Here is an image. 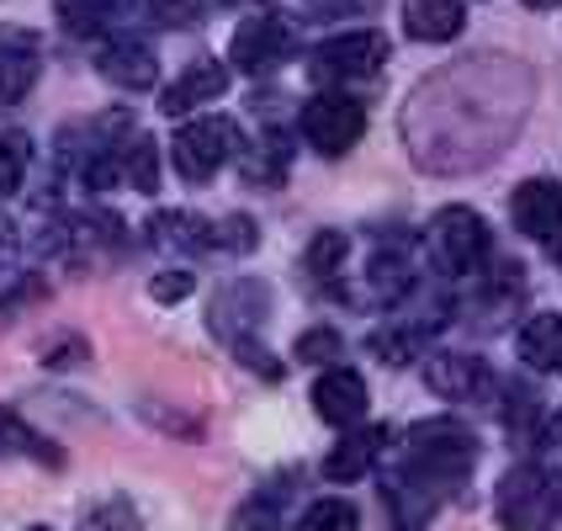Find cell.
Segmentation results:
<instances>
[{"label":"cell","instance_id":"obj_1","mask_svg":"<svg viewBox=\"0 0 562 531\" xmlns=\"http://www.w3.org/2000/svg\"><path fill=\"white\" fill-rule=\"evenodd\" d=\"M515 75H520L515 59H462L451 69L462 96H451V86L440 75L430 86H419L404 118L414 165L419 170H477V165H488L526 112V96L509 101V91H504V80H515Z\"/></svg>","mask_w":562,"mask_h":531},{"label":"cell","instance_id":"obj_2","mask_svg":"<svg viewBox=\"0 0 562 531\" xmlns=\"http://www.w3.org/2000/svg\"><path fill=\"white\" fill-rule=\"evenodd\" d=\"M499 527L504 531H552L562 521V484L547 463H520L499 478Z\"/></svg>","mask_w":562,"mask_h":531},{"label":"cell","instance_id":"obj_3","mask_svg":"<svg viewBox=\"0 0 562 531\" xmlns=\"http://www.w3.org/2000/svg\"><path fill=\"white\" fill-rule=\"evenodd\" d=\"M488 251H494V234H488L483 213H472V208H440L436 219H430V255H436V266L446 277L472 281L483 272Z\"/></svg>","mask_w":562,"mask_h":531},{"label":"cell","instance_id":"obj_4","mask_svg":"<svg viewBox=\"0 0 562 531\" xmlns=\"http://www.w3.org/2000/svg\"><path fill=\"white\" fill-rule=\"evenodd\" d=\"M387 37L372 27L361 32H340V37H329V43H318L308 54V75L318 86H356V80H372L382 75V64H387Z\"/></svg>","mask_w":562,"mask_h":531},{"label":"cell","instance_id":"obj_5","mask_svg":"<svg viewBox=\"0 0 562 531\" xmlns=\"http://www.w3.org/2000/svg\"><path fill=\"white\" fill-rule=\"evenodd\" d=\"M297 128H303L308 150H318L324 159H340L361 144V133H367V107L345 91H324V96H313V101H303Z\"/></svg>","mask_w":562,"mask_h":531},{"label":"cell","instance_id":"obj_6","mask_svg":"<svg viewBox=\"0 0 562 531\" xmlns=\"http://www.w3.org/2000/svg\"><path fill=\"white\" fill-rule=\"evenodd\" d=\"M234 155H239V128L228 118H191L170 139V165L187 181H213Z\"/></svg>","mask_w":562,"mask_h":531},{"label":"cell","instance_id":"obj_7","mask_svg":"<svg viewBox=\"0 0 562 531\" xmlns=\"http://www.w3.org/2000/svg\"><path fill=\"white\" fill-rule=\"evenodd\" d=\"M292 48H297V32L286 16L277 11H255L239 22L234 32V43H228V64L234 69H245V75H277L281 64L292 59Z\"/></svg>","mask_w":562,"mask_h":531},{"label":"cell","instance_id":"obj_8","mask_svg":"<svg viewBox=\"0 0 562 531\" xmlns=\"http://www.w3.org/2000/svg\"><path fill=\"white\" fill-rule=\"evenodd\" d=\"M95 69H101V80L106 86H117V91H149L159 80V59H155V43L149 37H138V32H112L101 48H95Z\"/></svg>","mask_w":562,"mask_h":531},{"label":"cell","instance_id":"obj_9","mask_svg":"<svg viewBox=\"0 0 562 531\" xmlns=\"http://www.w3.org/2000/svg\"><path fill=\"white\" fill-rule=\"evenodd\" d=\"M509 219H515V229H520L526 240L558 251L562 245V187L558 181H541V176L520 181L515 197H509Z\"/></svg>","mask_w":562,"mask_h":531},{"label":"cell","instance_id":"obj_10","mask_svg":"<svg viewBox=\"0 0 562 531\" xmlns=\"http://www.w3.org/2000/svg\"><path fill=\"white\" fill-rule=\"evenodd\" d=\"M228 91V64L223 59H191L159 96V112L165 118H187L191 107H213Z\"/></svg>","mask_w":562,"mask_h":531},{"label":"cell","instance_id":"obj_11","mask_svg":"<svg viewBox=\"0 0 562 531\" xmlns=\"http://www.w3.org/2000/svg\"><path fill=\"white\" fill-rule=\"evenodd\" d=\"M425 383H430V394L440 399H451V405H468L477 394H488V362H477L468 351H436V356H425Z\"/></svg>","mask_w":562,"mask_h":531},{"label":"cell","instance_id":"obj_12","mask_svg":"<svg viewBox=\"0 0 562 531\" xmlns=\"http://www.w3.org/2000/svg\"><path fill=\"white\" fill-rule=\"evenodd\" d=\"M43 69V37L32 27H0V101H22Z\"/></svg>","mask_w":562,"mask_h":531},{"label":"cell","instance_id":"obj_13","mask_svg":"<svg viewBox=\"0 0 562 531\" xmlns=\"http://www.w3.org/2000/svg\"><path fill=\"white\" fill-rule=\"evenodd\" d=\"M313 409H318L324 425H356L367 414V383H361V373L329 367V373L313 383Z\"/></svg>","mask_w":562,"mask_h":531},{"label":"cell","instance_id":"obj_14","mask_svg":"<svg viewBox=\"0 0 562 531\" xmlns=\"http://www.w3.org/2000/svg\"><path fill=\"white\" fill-rule=\"evenodd\" d=\"M149 245L155 251H181V255H207L218 251V223L196 219V213H181V208H170V213H149Z\"/></svg>","mask_w":562,"mask_h":531},{"label":"cell","instance_id":"obj_15","mask_svg":"<svg viewBox=\"0 0 562 531\" xmlns=\"http://www.w3.org/2000/svg\"><path fill=\"white\" fill-rule=\"evenodd\" d=\"M382 446H387V431H382V425L350 431V436L324 457V478H329V484H356V478H367V473L376 468V457H382Z\"/></svg>","mask_w":562,"mask_h":531},{"label":"cell","instance_id":"obj_16","mask_svg":"<svg viewBox=\"0 0 562 531\" xmlns=\"http://www.w3.org/2000/svg\"><path fill=\"white\" fill-rule=\"evenodd\" d=\"M468 22L462 0H404V32L414 43H451Z\"/></svg>","mask_w":562,"mask_h":531},{"label":"cell","instance_id":"obj_17","mask_svg":"<svg viewBox=\"0 0 562 531\" xmlns=\"http://www.w3.org/2000/svg\"><path fill=\"white\" fill-rule=\"evenodd\" d=\"M54 11L75 37H106V32H127L123 22L133 0H54Z\"/></svg>","mask_w":562,"mask_h":531},{"label":"cell","instance_id":"obj_18","mask_svg":"<svg viewBox=\"0 0 562 531\" xmlns=\"http://www.w3.org/2000/svg\"><path fill=\"white\" fill-rule=\"evenodd\" d=\"M0 457H27V463H43V468H64L59 446L43 431H32L11 405H0Z\"/></svg>","mask_w":562,"mask_h":531},{"label":"cell","instance_id":"obj_19","mask_svg":"<svg viewBox=\"0 0 562 531\" xmlns=\"http://www.w3.org/2000/svg\"><path fill=\"white\" fill-rule=\"evenodd\" d=\"M520 362H531L536 373L562 377V313H536L520 330Z\"/></svg>","mask_w":562,"mask_h":531},{"label":"cell","instance_id":"obj_20","mask_svg":"<svg viewBox=\"0 0 562 531\" xmlns=\"http://www.w3.org/2000/svg\"><path fill=\"white\" fill-rule=\"evenodd\" d=\"M266 303H271V298H266V287H255V281H234V287H223V298L213 303L207 319L218 324L228 341H234V324H260V319H266Z\"/></svg>","mask_w":562,"mask_h":531},{"label":"cell","instance_id":"obj_21","mask_svg":"<svg viewBox=\"0 0 562 531\" xmlns=\"http://www.w3.org/2000/svg\"><path fill=\"white\" fill-rule=\"evenodd\" d=\"M117 159H123V181L133 191H144V197L159 191V144L149 139V133L133 128V133L123 139V150H117Z\"/></svg>","mask_w":562,"mask_h":531},{"label":"cell","instance_id":"obj_22","mask_svg":"<svg viewBox=\"0 0 562 531\" xmlns=\"http://www.w3.org/2000/svg\"><path fill=\"white\" fill-rule=\"evenodd\" d=\"M345 251H350V240L335 234V229H324V234L308 245V277L318 281L324 292H335V277H340V266H345Z\"/></svg>","mask_w":562,"mask_h":531},{"label":"cell","instance_id":"obj_23","mask_svg":"<svg viewBox=\"0 0 562 531\" xmlns=\"http://www.w3.org/2000/svg\"><path fill=\"white\" fill-rule=\"evenodd\" d=\"M27 165H32V139L22 128H0V197L27 181Z\"/></svg>","mask_w":562,"mask_h":531},{"label":"cell","instance_id":"obj_24","mask_svg":"<svg viewBox=\"0 0 562 531\" xmlns=\"http://www.w3.org/2000/svg\"><path fill=\"white\" fill-rule=\"evenodd\" d=\"M361 527V516H356V505L350 500H313L308 510H303V521H297V531H356Z\"/></svg>","mask_w":562,"mask_h":531},{"label":"cell","instance_id":"obj_25","mask_svg":"<svg viewBox=\"0 0 562 531\" xmlns=\"http://www.w3.org/2000/svg\"><path fill=\"white\" fill-rule=\"evenodd\" d=\"M228 531H281V516H277V495H255L234 510Z\"/></svg>","mask_w":562,"mask_h":531},{"label":"cell","instance_id":"obj_26","mask_svg":"<svg viewBox=\"0 0 562 531\" xmlns=\"http://www.w3.org/2000/svg\"><path fill=\"white\" fill-rule=\"evenodd\" d=\"M382 356V362H393V367H404V362H414V351H419V335L414 330H372V341H367Z\"/></svg>","mask_w":562,"mask_h":531},{"label":"cell","instance_id":"obj_27","mask_svg":"<svg viewBox=\"0 0 562 531\" xmlns=\"http://www.w3.org/2000/svg\"><path fill=\"white\" fill-rule=\"evenodd\" d=\"M144 5L155 11L165 27H196L213 11V0H144Z\"/></svg>","mask_w":562,"mask_h":531},{"label":"cell","instance_id":"obj_28","mask_svg":"<svg viewBox=\"0 0 562 531\" xmlns=\"http://www.w3.org/2000/svg\"><path fill=\"white\" fill-rule=\"evenodd\" d=\"M86 531H144V521H138V510H133L127 500H101L91 510Z\"/></svg>","mask_w":562,"mask_h":531},{"label":"cell","instance_id":"obj_29","mask_svg":"<svg viewBox=\"0 0 562 531\" xmlns=\"http://www.w3.org/2000/svg\"><path fill=\"white\" fill-rule=\"evenodd\" d=\"M340 330H329V324H318L308 335H297V362H340Z\"/></svg>","mask_w":562,"mask_h":531},{"label":"cell","instance_id":"obj_30","mask_svg":"<svg viewBox=\"0 0 562 531\" xmlns=\"http://www.w3.org/2000/svg\"><path fill=\"white\" fill-rule=\"evenodd\" d=\"M260 245V229H255L245 213H234V219H223L218 223V251H234V255H245Z\"/></svg>","mask_w":562,"mask_h":531},{"label":"cell","instance_id":"obj_31","mask_svg":"<svg viewBox=\"0 0 562 531\" xmlns=\"http://www.w3.org/2000/svg\"><path fill=\"white\" fill-rule=\"evenodd\" d=\"M191 272H159L155 281H149V292H155V303H181V298H191Z\"/></svg>","mask_w":562,"mask_h":531},{"label":"cell","instance_id":"obj_32","mask_svg":"<svg viewBox=\"0 0 562 531\" xmlns=\"http://www.w3.org/2000/svg\"><path fill=\"white\" fill-rule=\"evenodd\" d=\"M91 356V345L80 341V335H69V341H54L43 351V367H75V362H86Z\"/></svg>","mask_w":562,"mask_h":531},{"label":"cell","instance_id":"obj_33","mask_svg":"<svg viewBox=\"0 0 562 531\" xmlns=\"http://www.w3.org/2000/svg\"><path fill=\"white\" fill-rule=\"evenodd\" d=\"M531 11H552V5H562V0H526Z\"/></svg>","mask_w":562,"mask_h":531},{"label":"cell","instance_id":"obj_34","mask_svg":"<svg viewBox=\"0 0 562 531\" xmlns=\"http://www.w3.org/2000/svg\"><path fill=\"white\" fill-rule=\"evenodd\" d=\"M552 436H562V414H558V420H552Z\"/></svg>","mask_w":562,"mask_h":531},{"label":"cell","instance_id":"obj_35","mask_svg":"<svg viewBox=\"0 0 562 531\" xmlns=\"http://www.w3.org/2000/svg\"><path fill=\"white\" fill-rule=\"evenodd\" d=\"M239 5H250V0H239ZM260 5H266V0H260Z\"/></svg>","mask_w":562,"mask_h":531},{"label":"cell","instance_id":"obj_36","mask_svg":"<svg viewBox=\"0 0 562 531\" xmlns=\"http://www.w3.org/2000/svg\"><path fill=\"white\" fill-rule=\"evenodd\" d=\"M32 531H48V527H32Z\"/></svg>","mask_w":562,"mask_h":531}]
</instances>
